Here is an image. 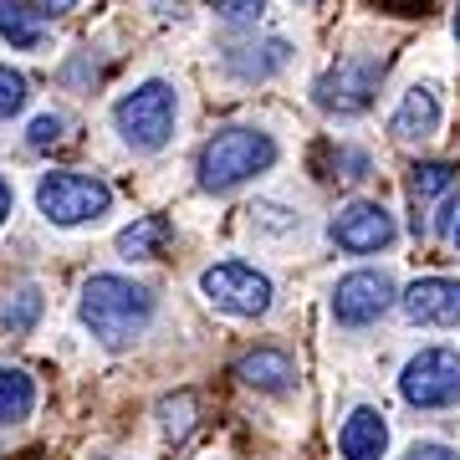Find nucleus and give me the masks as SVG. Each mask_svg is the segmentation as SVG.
Instances as JSON below:
<instances>
[{"label":"nucleus","instance_id":"obj_13","mask_svg":"<svg viewBox=\"0 0 460 460\" xmlns=\"http://www.w3.org/2000/svg\"><path fill=\"white\" fill-rule=\"evenodd\" d=\"M235 378L251 384V389H261V394H281L296 378V368H292L287 353H277V348H256V353H246V358L235 363Z\"/></svg>","mask_w":460,"mask_h":460},{"label":"nucleus","instance_id":"obj_6","mask_svg":"<svg viewBox=\"0 0 460 460\" xmlns=\"http://www.w3.org/2000/svg\"><path fill=\"white\" fill-rule=\"evenodd\" d=\"M399 394L410 399L414 410H450V404H460V353L456 348H425L420 358L404 363Z\"/></svg>","mask_w":460,"mask_h":460},{"label":"nucleus","instance_id":"obj_8","mask_svg":"<svg viewBox=\"0 0 460 460\" xmlns=\"http://www.w3.org/2000/svg\"><path fill=\"white\" fill-rule=\"evenodd\" d=\"M389 302H394V281L384 271H353L332 287V317L348 328H368L374 317L389 313Z\"/></svg>","mask_w":460,"mask_h":460},{"label":"nucleus","instance_id":"obj_5","mask_svg":"<svg viewBox=\"0 0 460 460\" xmlns=\"http://www.w3.org/2000/svg\"><path fill=\"white\" fill-rule=\"evenodd\" d=\"M378 77H384V57H343L338 66H328L317 77L313 98L323 113H338V118H358L378 93Z\"/></svg>","mask_w":460,"mask_h":460},{"label":"nucleus","instance_id":"obj_29","mask_svg":"<svg viewBox=\"0 0 460 460\" xmlns=\"http://www.w3.org/2000/svg\"><path fill=\"white\" fill-rule=\"evenodd\" d=\"M456 36H460V0H456Z\"/></svg>","mask_w":460,"mask_h":460},{"label":"nucleus","instance_id":"obj_16","mask_svg":"<svg viewBox=\"0 0 460 460\" xmlns=\"http://www.w3.org/2000/svg\"><path fill=\"white\" fill-rule=\"evenodd\" d=\"M0 36L11 41V47H41V26H36V16L21 5V0H0Z\"/></svg>","mask_w":460,"mask_h":460},{"label":"nucleus","instance_id":"obj_21","mask_svg":"<svg viewBox=\"0 0 460 460\" xmlns=\"http://www.w3.org/2000/svg\"><path fill=\"white\" fill-rule=\"evenodd\" d=\"M62 128H66V123H62L57 113H41V118L31 123V128H26V144H31V148H51V144H62Z\"/></svg>","mask_w":460,"mask_h":460},{"label":"nucleus","instance_id":"obj_14","mask_svg":"<svg viewBox=\"0 0 460 460\" xmlns=\"http://www.w3.org/2000/svg\"><path fill=\"white\" fill-rule=\"evenodd\" d=\"M36 410V384L21 368H0V425H21Z\"/></svg>","mask_w":460,"mask_h":460},{"label":"nucleus","instance_id":"obj_25","mask_svg":"<svg viewBox=\"0 0 460 460\" xmlns=\"http://www.w3.org/2000/svg\"><path fill=\"white\" fill-rule=\"evenodd\" d=\"M66 11H77V0H31V16L57 21V16H66Z\"/></svg>","mask_w":460,"mask_h":460},{"label":"nucleus","instance_id":"obj_19","mask_svg":"<svg viewBox=\"0 0 460 460\" xmlns=\"http://www.w3.org/2000/svg\"><path fill=\"white\" fill-rule=\"evenodd\" d=\"M26 108V77L11 72V66H0V118H11Z\"/></svg>","mask_w":460,"mask_h":460},{"label":"nucleus","instance_id":"obj_22","mask_svg":"<svg viewBox=\"0 0 460 460\" xmlns=\"http://www.w3.org/2000/svg\"><path fill=\"white\" fill-rule=\"evenodd\" d=\"M215 11L230 21H251V16H261L266 11V0H215Z\"/></svg>","mask_w":460,"mask_h":460},{"label":"nucleus","instance_id":"obj_23","mask_svg":"<svg viewBox=\"0 0 460 460\" xmlns=\"http://www.w3.org/2000/svg\"><path fill=\"white\" fill-rule=\"evenodd\" d=\"M404 460H460L450 445H440V440H420V445H410V456Z\"/></svg>","mask_w":460,"mask_h":460},{"label":"nucleus","instance_id":"obj_28","mask_svg":"<svg viewBox=\"0 0 460 460\" xmlns=\"http://www.w3.org/2000/svg\"><path fill=\"white\" fill-rule=\"evenodd\" d=\"M11 205H16V195H11V184L0 180V226H5V215H11Z\"/></svg>","mask_w":460,"mask_h":460},{"label":"nucleus","instance_id":"obj_12","mask_svg":"<svg viewBox=\"0 0 460 460\" xmlns=\"http://www.w3.org/2000/svg\"><path fill=\"white\" fill-rule=\"evenodd\" d=\"M435 128H440V98L429 87H410L404 102L394 108V118H389V133L404 138V144H414V138H429Z\"/></svg>","mask_w":460,"mask_h":460},{"label":"nucleus","instance_id":"obj_11","mask_svg":"<svg viewBox=\"0 0 460 460\" xmlns=\"http://www.w3.org/2000/svg\"><path fill=\"white\" fill-rule=\"evenodd\" d=\"M384 445H389V425H384V414L378 410H353L338 429V450L343 460H384Z\"/></svg>","mask_w":460,"mask_h":460},{"label":"nucleus","instance_id":"obj_1","mask_svg":"<svg viewBox=\"0 0 460 460\" xmlns=\"http://www.w3.org/2000/svg\"><path fill=\"white\" fill-rule=\"evenodd\" d=\"M77 313H83L87 332H93L102 348H128L133 338L148 328V317H154V296H148V287H138V281L102 271V277H87Z\"/></svg>","mask_w":460,"mask_h":460},{"label":"nucleus","instance_id":"obj_9","mask_svg":"<svg viewBox=\"0 0 460 460\" xmlns=\"http://www.w3.org/2000/svg\"><path fill=\"white\" fill-rule=\"evenodd\" d=\"M328 235H332V246L353 251V256H374V251H384L394 241V215L384 205H374V199H358V205L332 215Z\"/></svg>","mask_w":460,"mask_h":460},{"label":"nucleus","instance_id":"obj_24","mask_svg":"<svg viewBox=\"0 0 460 460\" xmlns=\"http://www.w3.org/2000/svg\"><path fill=\"white\" fill-rule=\"evenodd\" d=\"M338 164H343V174H338L343 184H358V180H368V159H363V154H338Z\"/></svg>","mask_w":460,"mask_h":460},{"label":"nucleus","instance_id":"obj_27","mask_svg":"<svg viewBox=\"0 0 460 460\" xmlns=\"http://www.w3.org/2000/svg\"><path fill=\"white\" fill-rule=\"evenodd\" d=\"M440 230H445V241H450V246L460 251V205H456L450 215H445V226H440Z\"/></svg>","mask_w":460,"mask_h":460},{"label":"nucleus","instance_id":"obj_17","mask_svg":"<svg viewBox=\"0 0 460 460\" xmlns=\"http://www.w3.org/2000/svg\"><path fill=\"white\" fill-rule=\"evenodd\" d=\"M450 184H456V164H445V159H429V164H414V169H410V195H414V205H425V199L445 195Z\"/></svg>","mask_w":460,"mask_h":460},{"label":"nucleus","instance_id":"obj_18","mask_svg":"<svg viewBox=\"0 0 460 460\" xmlns=\"http://www.w3.org/2000/svg\"><path fill=\"white\" fill-rule=\"evenodd\" d=\"M36 317H41V292L36 287H26V292H16L5 307H0V328H11V332H31L36 328Z\"/></svg>","mask_w":460,"mask_h":460},{"label":"nucleus","instance_id":"obj_3","mask_svg":"<svg viewBox=\"0 0 460 460\" xmlns=\"http://www.w3.org/2000/svg\"><path fill=\"white\" fill-rule=\"evenodd\" d=\"M174 113H180L174 87H169V83H144V87H133L128 98H118L113 123H118V133H123L138 154H154V148L169 144V133H174Z\"/></svg>","mask_w":460,"mask_h":460},{"label":"nucleus","instance_id":"obj_2","mask_svg":"<svg viewBox=\"0 0 460 460\" xmlns=\"http://www.w3.org/2000/svg\"><path fill=\"white\" fill-rule=\"evenodd\" d=\"M271 164H277L271 133H261V128H220L210 144L199 148V184L215 190V195H226V190L256 180V174L271 169Z\"/></svg>","mask_w":460,"mask_h":460},{"label":"nucleus","instance_id":"obj_20","mask_svg":"<svg viewBox=\"0 0 460 460\" xmlns=\"http://www.w3.org/2000/svg\"><path fill=\"white\" fill-rule=\"evenodd\" d=\"M164 429L169 435H184V429L195 425V394H180V399H164Z\"/></svg>","mask_w":460,"mask_h":460},{"label":"nucleus","instance_id":"obj_10","mask_svg":"<svg viewBox=\"0 0 460 460\" xmlns=\"http://www.w3.org/2000/svg\"><path fill=\"white\" fill-rule=\"evenodd\" d=\"M404 317L425 328H456L460 323V281L456 277H425L404 292Z\"/></svg>","mask_w":460,"mask_h":460},{"label":"nucleus","instance_id":"obj_7","mask_svg":"<svg viewBox=\"0 0 460 460\" xmlns=\"http://www.w3.org/2000/svg\"><path fill=\"white\" fill-rule=\"evenodd\" d=\"M199 292L210 296V307L230 317H261L271 313V281L256 271V266H241V261H220L199 277Z\"/></svg>","mask_w":460,"mask_h":460},{"label":"nucleus","instance_id":"obj_15","mask_svg":"<svg viewBox=\"0 0 460 460\" xmlns=\"http://www.w3.org/2000/svg\"><path fill=\"white\" fill-rule=\"evenodd\" d=\"M169 241V220L159 215H144V220H133L123 235H118V251L128 256V261H148V256H159V246Z\"/></svg>","mask_w":460,"mask_h":460},{"label":"nucleus","instance_id":"obj_4","mask_svg":"<svg viewBox=\"0 0 460 460\" xmlns=\"http://www.w3.org/2000/svg\"><path fill=\"white\" fill-rule=\"evenodd\" d=\"M36 205L47 215L51 226H87V220H102L108 205H113V190L93 174H47V180L36 184Z\"/></svg>","mask_w":460,"mask_h":460},{"label":"nucleus","instance_id":"obj_26","mask_svg":"<svg viewBox=\"0 0 460 460\" xmlns=\"http://www.w3.org/2000/svg\"><path fill=\"white\" fill-rule=\"evenodd\" d=\"M378 5H389L394 16H414V11H425L429 0H378Z\"/></svg>","mask_w":460,"mask_h":460}]
</instances>
